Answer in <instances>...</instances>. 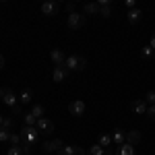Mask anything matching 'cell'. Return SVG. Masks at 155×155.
<instances>
[{"mask_svg":"<svg viewBox=\"0 0 155 155\" xmlns=\"http://www.w3.org/2000/svg\"><path fill=\"white\" fill-rule=\"evenodd\" d=\"M21 139H23V147H33L39 141V130L35 126H25L21 128Z\"/></svg>","mask_w":155,"mask_h":155,"instance_id":"1","label":"cell"},{"mask_svg":"<svg viewBox=\"0 0 155 155\" xmlns=\"http://www.w3.org/2000/svg\"><path fill=\"white\" fill-rule=\"evenodd\" d=\"M0 99L11 107V110H17V107H19V106H17L19 97L15 95V91H12L11 87H0Z\"/></svg>","mask_w":155,"mask_h":155,"instance_id":"2","label":"cell"},{"mask_svg":"<svg viewBox=\"0 0 155 155\" xmlns=\"http://www.w3.org/2000/svg\"><path fill=\"white\" fill-rule=\"evenodd\" d=\"M64 66L68 68V71H83L85 66H87V60L83 56H66V62H64Z\"/></svg>","mask_w":155,"mask_h":155,"instance_id":"3","label":"cell"},{"mask_svg":"<svg viewBox=\"0 0 155 155\" xmlns=\"http://www.w3.org/2000/svg\"><path fill=\"white\" fill-rule=\"evenodd\" d=\"M85 21H87V17L85 15H81V12H72V15H68V27L71 29H81L85 25Z\"/></svg>","mask_w":155,"mask_h":155,"instance_id":"4","label":"cell"},{"mask_svg":"<svg viewBox=\"0 0 155 155\" xmlns=\"http://www.w3.org/2000/svg\"><path fill=\"white\" fill-rule=\"evenodd\" d=\"M35 128L39 130V134H52L54 132V122L50 118H39L35 124Z\"/></svg>","mask_w":155,"mask_h":155,"instance_id":"5","label":"cell"},{"mask_svg":"<svg viewBox=\"0 0 155 155\" xmlns=\"http://www.w3.org/2000/svg\"><path fill=\"white\" fill-rule=\"evenodd\" d=\"M58 11H60V4L56 0H48V2L41 4V12L46 17H54V15H58Z\"/></svg>","mask_w":155,"mask_h":155,"instance_id":"6","label":"cell"},{"mask_svg":"<svg viewBox=\"0 0 155 155\" xmlns=\"http://www.w3.org/2000/svg\"><path fill=\"white\" fill-rule=\"evenodd\" d=\"M85 110H87V106H85L83 99H74V101L68 104V112H71L72 116H83Z\"/></svg>","mask_w":155,"mask_h":155,"instance_id":"7","label":"cell"},{"mask_svg":"<svg viewBox=\"0 0 155 155\" xmlns=\"http://www.w3.org/2000/svg\"><path fill=\"white\" fill-rule=\"evenodd\" d=\"M66 77H68V68H66L64 64H60V66H54L52 79H54L56 83H64V81H66Z\"/></svg>","mask_w":155,"mask_h":155,"instance_id":"8","label":"cell"},{"mask_svg":"<svg viewBox=\"0 0 155 155\" xmlns=\"http://www.w3.org/2000/svg\"><path fill=\"white\" fill-rule=\"evenodd\" d=\"M62 147H64V143H62L60 139H56V141H46V143L41 145V149H44L46 153H58Z\"/></svg>","mask_w":155,"mask_h":155,"instance_id":"9","label":"cell"},{"mask_svg":"<svg viewBox=\"0 0 155 155\" xmlns=\"http://www.w3.org/2000/svg\"><path fill=\"white\" fill-rule=\"evenodd\" d=\"M58 155H87L85 153V149H81V147H72V145H64L62 149L58 151Z\"/></svg>","mask_w":155,"mask_h":155,"instance_id":"10","label":"cell"},{"mask_svg":"<svg viewBox=\"0 0 155 155\" xmlns=\"http://www.w3.org/2000/svg\"><path fill=\"white\" fill-rule=\"evenodd\" d=\"M110 137H112V143H116V145H124L126 143V132L122 130V128H114Z\"/></svg>","mask_w":155,"mask_h":155,"instance_id":"11","label":"cell"},{"mask_svg":"<svg viewBox=\"0 0 155 155\" xmlns=\"http://www.w3.org/2000/svg\"><path fill=\"white\" fill-rule=\"evenodd\" d=\"M147 101H145V99H134V101H132L130 104V110L132 112H134V114H147Z\"/></svg>","mask_w":155,"mask_h":155,"instance_id":"12","label":"cell"},{"mask_svg":"<svg viewBox=\"0 0 155 155\" xmlns=\"http://www.w3.org/2000/svg\"><path fill=\"white\" fill-rule=\"evenodd\" d=\"M50 58H52V62H54L56 66H60V64H64V62H66V56H64V52H62V50H58V48L50 52Z\"/></svg>","mask_w":155,"mask_h":155,"instance_id":"13","label":"cell"},{"mask_svg":"<svg viewBox=\"0 0 155 155\" xmlns=\"http://www.w3.org/2000/svg\"><path fill=\"white\" fill-rule=\"evenodd\" d=\"M116 155H137V153H134V147H132V145L124 143V145H118Z\"/></svg>","mask_w":155,"mask_h":155,"instance_id":"14","label":"cell"},{"mask_svg":"<svg viewBox=\"0 0 155 155\" xmlns=\"http://www.w3.org/2000/svg\"><path fill=\"white\" fill-rule=\"evenodd\" d=\"M141 17H143L141 8H132V11H128V23H130V25H137L139 21H141Z\"/></svg>","mask_w":155,"mask_h":155,"instance_id":"15","label":"cell"},{"mask_svg":"<svg viewBox=\"0 0 155 155\" xmlns=\"http://www.w3.org/2000/svg\"><path fill=\"white\" fill-rule=\"evenodd\" d=\"M139 141H141V132H139V130H128V132H126V143H128V145L134 147Z\"/></svg>","mask_w":155,"mask_h":155,"instance_id":"16","label":"cell"},{"mask_svg":"<svg viewBox=\"0 0 155 155\" xmlns=\"http://www.w3.org/2000/svg\"><path fill=\"white\" fill-rule=\"evenodd\" d=\"M19 101H21V104H31V101H33V93H31V89H23V91L19 93Z\"/></svg>","mask_w":155,"mask_h":155,"instance_id":"17","label":"cell"},{"mask_svg":"<svg viewBox=\"0 0 155 155\" xmlns=\"http://www.w3.org/2000/svg\"><path fill=\"white\" fill-rule=\"evenodd\" d=\"M83 11L85 15H99V4L97 2H87L83 6Z\"/></svg>","mask_w":155,"mask_h":155,"instance_id":"18","label":"cell"},{"mask_svg":"<svg viewBox=\"0 0 155 155\" xmlns=\"http://www.w3.org/2000/svg\"><path fill=\"white\" fill-rule=\"evenodd\" d=\"M97 145H101V147L106 149V153H107V147L112 145V137H110V134H101L99 141H97Z\"/></svg>","mask_w":155,"mask_h":155,"instance_id":"19","label":"cell"},{"mask_svg":"<svg viewBox=\"0 0 155 155\" xmlns=\"http://www.w3.org/2000/svg\"><path fill=\"white\" fill-rule=\"evenodd\" d=\"M141 56H143L145 60H149V58H155V50L151 48V46H145V48H141Z\"/></svg>","mask_w":155,"mask_h":155,"instance_id":"20","label":"cell"},{"mask_svg":"<svg viewBox=\"0 0 155 155\" xmlns=\"http://www.w3.org/2000/svg\"><path fill=\"white\" fill-rule=\"evenodd\" d=\"M6 155H25L23 145H11V149H6Z\"/></svg>","mask_w":155,"mask_h":155,"instance_id":"21","label":"cell"},{"mask_svg":"<svg viewBox=\"0 0 155 155\" xmlns=\"http://www.w3.org/2000/svg\"><path fill=\"white\" fill-rule=\"evenodd\" d=\"M87 155H106V149L101 145H93V147H89V153Z\"/></svg>","mask_w":155,"mask_h":155,"instance_id":"22","label":"cell"},{"mask_svg":"<svg viewBox=\"0 0 155 155\" xmlns=\"http://www.w3.org/2000/svg\"><path fill=\"white\" fill-rule=\"evenodd\" d=\"M23 116H25V126H35L37 124V118L31 112H29V114H23Z\"/></svg>","mask_w":155,"mask_h":155,"instance_id":"23","label":"cell"},{"mask_svg":"<svg viewBox=\"0 0 155 155\" xmlns=\"http://www.w3.org/2000/svg\"><path fill=\"white\" fill-rule=\"evenodd\" d=\"M31 114H33V116H35L37 120H39V118H44V106L35 104V106H33V110H31Z\"/></svg>","mask_w":155,"mask_h":155,"instance_id":"24","label":"cell"},{"mask_svg":"<svg viewBox=\"0 0 155 155\" xmlns=\"http://www.w3.org/2000/svg\"><path fill=\"white\" fill-rule=\"evenodd\" d=\"M145 101H147L149 106H155V91H147V95H145Z\"/></svg>","mask_w":155,"mask_h":155,"instance_id":"25","label":"cell"},{"mask_svg":"<svg viewBox=\"0 0 155 155\" xmlns=\"http://www.w3.org/2000/svg\"><path fill=\"white\" fill-rule=\"evenodd\" d=\"M0 141H2V143H4V141H11V130L0 128Z\"/></svg>","mask_w":155,"mask_h":155,"instance_id":"26","label":"cell"},{"mask_svg":"<svg viewBox=\"0 0 155 155\" xmlns=\"http://www.w3.org/2000/svg\"><path fill=\"white\" fill-rule=\"evenodd\" d=\"M11 143H12V145H21V143H23L21 132H19V134H11Z\"/></svg>","mask_w":155,"mask_h":155,"instance_id":"27","label":"cell"},{"mask_svg":"<svg viewBox=\"0 0 155 155\" xmlns=\"http://www.w3.org/2000/svg\"><path fill=\"white\" fill-rule=\"evenodd\" d=\"M2 128H4V130H11V128H12V120H11V118H4V122H2Z\"/></svg>","mask_w":155,"mask_h":155,"instance_id":"28","label":"cell"},{"mask_svg":"<svg viewBox=\"0 0 155 155\" xmlns=\"http://www.w3.org/2000/svg\"><path fill=\"white\" fill-rule=\"evenodd\" d=\"M147 116H149L151 120H155V106H149V107H147Z\"/></svg>","mask_w":155,"mask_h":155,"instance_id":"29","label":"cell"},{"mask_svg":"<svg viewBox=\"0 0 155 155\" xmlns=\"http://www.w3.org/2000/svg\"><path fill=\"white\" fill-rule=\"evenodd\" d=\"M66 8H68V12H77V4H74V2H68V4H66Z\"/></svg>","mask_w":155,"mask_h":155,"instance_id":"30","label":"cell"},{"mask_svg":"<svg viewBox=\"0 0 155 155\" xmlns=\"http://www.w3.org/2000/svg\"><path fill=\"white\" fill-rule=\"evenodd\" d=\"M126 6H128V8H137V4H134V0H126Z\"/></svg>","mask_w":155,"mask_h":155,"instance_id":"31","label":"cell"},{"mask_svg":"<svg viewBox=\"0 0 155 155\" xmlns=\"http://www.w3.org/2000/svg\"><path fill=\"white\" fill-rule=\"evenodd\" d=\"M4 66H6V60H4V56H2V54H0V71H2Z\"/></svg>","mask_w":155,"mask_h":155,"instance_id":"32","label":"cell"},{"mask_svg":"<svg viewBox=\"0 0 155 155\" xmlns=\"http://www.w3.org/2000/svg\"><path fill=\"white\" fill-rule=\"evenodd\" d=\"M149 46H151V48L155 50V33H153V35H151V41H149Z\"/></svg>","mask_w":155,"mask_h":155,"instance_id":"33","label":"cell"},{"mask_svg":"<svg viewBox=\"0 0 155 155\" xmlns=\"http://www.w3.org/2000/svg\"><path fill=\"white\" fill-rule=\"evenodd\" d=\"M2 122H4V118H2V114H0V128H2Z\"/></svg>","mask_w":155,"mask_h":155,"instance_id":"34","label":"cell"}]
</instances>
